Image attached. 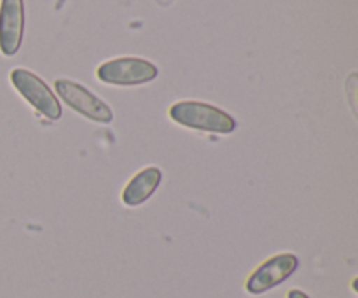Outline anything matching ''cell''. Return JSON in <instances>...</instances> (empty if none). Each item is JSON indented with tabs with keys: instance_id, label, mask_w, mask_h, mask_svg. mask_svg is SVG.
Segmentation results:
<instances>
[{
	"instance_id": "5b68a950",
	"label": "cell",
	"mask_w": 358,
	"mask_h": 298,
	"mask_svg": "<svg viewBox=\"0 0 358 298\" xmlns=\"http://www.w3.org/2000/svg\"><path fill=\"white\" fill-rule=\"evenodd\" d=\"M299 267V258L292 253H280L259 265L247 279L245 290L252 295H262L285 283Z\"/></svg>"
},
{
	"instance_id": "ba28073f",
	"label": "cell",
	"mask_w": 358,
	"mask_h": 298,
	"mask_svg": "<svg viewBox=\"0 0 358 298\" xmlns=\"http://www.w3.org/2000/svg\"><path fill=\"white\" fill-rule=\"evenodd\" d=\"M287 298H310V297H308L304 292H301V290H290Z\"/></svg>"
},
{
	"instance_id": "277c9868",
	"label": "cell",
	"mask_w": 358,
	"mask_h": 298,
	"mask_svg": "<svg viewBox=\"0 0 358 298\" xmlns=\"http://www.w3.org/2000/svg\"><path fill=\"white\" fill-rule=\"evenodd\" d=\"M55 89L58 96L65 101L66 107L90 121L98 122V124H110L114 119L112 108L83 84L69 79H56Z\"/></svg>"
},
{
	"instance_id": "8992f818",
	"label": "cell",
	"mask_w": 358,
	"mask_h": 298,
	"mask_svg": "<svg viewBox=\"0 0 358 298\" xmlns=\"http://www.w3.org/2000/svg\"><path fill=\"white\" fill-rule=\"evenodd\" d=\"M24 33L23 0H0V52L14 56L21 47Z\"/></svg>"
},
{
	"instance_id": "6da1fadb",
	"label": "cell",
	"mask_w": 358,
	"mask_h": 298,
	"mask_svg": "<svg viewBox=\"0 0 358 298\" xmlns=\"http://www.w3.org/2000/svg\"><path fill=\"white\" fill-rule=\"evenodd\" d=\"M168 114L175 124L196 131L231 135L236 129V121L226 110L201 101H178L171 105Z\"/></svg>"
},
{
	"instance_id": "3957f363",
	"label": "cell",
	"mask_w": 358,
	"mask_h": 298,
	"mask_svg": "<svg viewBox=\"0 0 358 298\" xmlns=\"http://www.w3.org/2000/svg\"><path fill=\"white\" fill-rule=\"evenodd\" d=\"M10 82L14 89L35 108L41 115H44L49 121H58L62 119V105L58 98L51 91V87L44 82L38 75L27 68H14L10 72Z\"/></svg>"
},
{
	"instance_id": "7a4b0ae2",
	"label": "cell",
	"mask_w": 358,
	"mask_h": 298,
	"mask_svg": "<svg viewBox=\"0 0 358 298\" xmlns=\"http://www.w3.org/2000/svg\"><path fill=\"white\" fill-rule=\"evenodd\" d=\"M157 73L159 72L154 63L143 58H135V56L108 59L96 68V77L100 82L122 87L152 82Z\"/></svg>"
},
{
	"instance_id": "52a82bcc",
	"label": "cell",
	"mask_w": 358,
	"mask_h": 298,
	"mask_svg": "<svg viewBox=\"0 0 358 298\" xmlns=\"http://www.w3.org/2000/svg\"><path fill=\"white\" fill-rule=\"evenodd\" d=\"M161 181H163V171L156 166L143 167L142 171L135 174L128 185L122 191L121 199L126 206L129 208H136V206L143 204L149 201L154 195V192L159 188Z\"/></svg>"
}]
</instances>
